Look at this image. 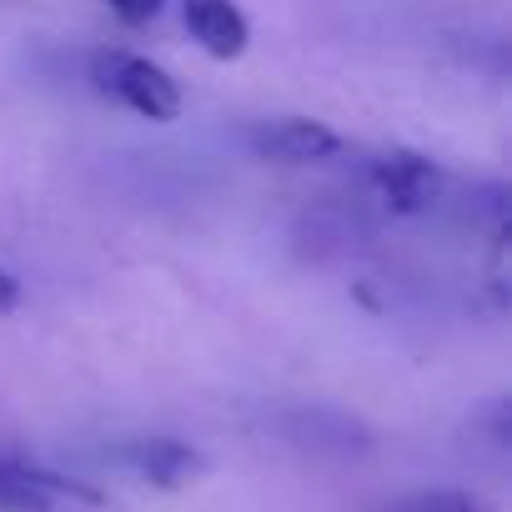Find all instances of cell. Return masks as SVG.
<instances>
[{"instance_id": "cell-3", "label": "cell", "mask_w": 512, "mask_h": 512, "mask_svg": "<svg viewBox=\"0 0 512 512\" xmlns=\"http://www.w3.org/2000/svg\"><path fill=\"white\" fill-rule=\"evenodd\" d=\"M367 181L397 216H427L442 201V191H447L442 166L432 156H422V151H407V146H392V151L372 156L367 161Z\"/></svg>"}, {"instance_id": "cell-5", "label": "cell", "mask_w": 512, "mask_h": 512, "mask_svg": "<svg viewBox=\"0 0 512 512\" xmlns=\"http://www.w3.org/2000/svg\"><path fill=\"white\" fill-rule=\"evenodd\" d=\"M246 146L256 161H277V166H312L342 151V136L317 121V116H272V121H251Z\"/></svg>"}, {"instance_id": "cell-6", "label": "cell", "mask_w": 512, "mask_h": 512, "mask_svg": "<svg viewBox=\"0 0 512 512\" xmlns=\"http://www.w3.org/2000/svg\"><path fill=\"white\" fill-rule=\"evenodd\" d=\"M181 21L211 61H241L251 46V21L236 0H181Z\"/></svg>"}, {"instance_id": "cell-2", "label": "cell", "mask_w": 512, "mask_h": 512, "mask_svg": "<svg viewBox=\"0 0 512 512\" xmlns=\"http://www.w3.org/2000/svg\"><path fill=\"white\" fill-rule=\"evenodd\" d=\"M0 512H116L96 482L0 452Z\"/></svg>"}, {"instance_id": "cell-4", "label": "cell", "mask_w": 512, "mask_h": 512, "mask_svg": "<svg viewBox=\"0 0 512 512\" xmlns=\"http://www.w3.org/2000/svg\"><path fill=\"white\" fill-rule=\"evenodd\" d=\"M111 462L121 472H131L136 482L161 487V492H181L206 472L201 447H191L181 437H126V442L111 447Z\"/></svg>"}, {"instance_id": "cell-1", "label": "cell", "mask_w": 512, "mask_h": 512, "mask_svg": "<svg viewBox=\"0 0 512 512\" xmlns=\"http://www.w3.org/2000/svg\"><path fill=\"white\" fill-rule=\"evenodd\" d=\"M91 86H96L106 101L126 106L131 116H141V121L166 126V121L181 116V86H176V76H171L166 66H156L151 56L106 46V51L91 56Z\"/></svg>"}, {"instance_id": "cell-7", "label": "cell", "mask_w": 512, "mask_h": 512, "mask_svg": "<svg viewBox=\"0 0 512 512\" xmlns=\"http://www.w3.org/2000/svg\"><path fill=\"white\" fill-rule=\"evenodd\" d=\"M377 512H487V507L477 497H467V492L432 487V492H407V497H397V502H387Z\"/></svg>"}, {"instance_id": "cell-9", "label": "cell", "mask_w": 512, "mask_h": 512, "mask_svg": "<svg viewBox=\"0 0 512 512\" xmlns=\"http://www.w3.org/2000/svg\"><path fill=\"white\" fill-rule=\"evenodd\" d=\"M16 307H21V282L0 267V312H16Z\"/></svg>"}, {"instance_id": "cell-8", "label": "cell", "mask_w": 512, "mask_h": 512, "mask_svg": "<svg viewBox=\"0 0 512 512\" xmlns=\"http://www.w3.org/2000/svg\"><path fill=\"white\" fill-rule=\"evenodd\" d=\"M111 16L126 21V26H151L161 11H166V0H106Z\"/></svg>"}]
</instances>
